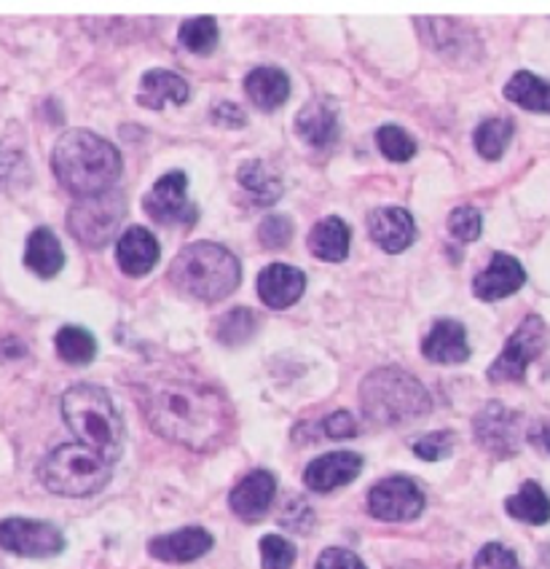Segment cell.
<instances>
[{"mask_svg": "<svg viewBox=\"0 0 550 569\" xmlns=\"http://www.w3.org/2000/svg\"><path fill=\"white\" fill-rule=\"evenodd\" d=\"M132 390L153 432L191 451L218 449L234 427L229 398L191 368L151 366L134 379Z\"/></svg>", "mask_w": 550, "mask_h": 569, "instance_id": "1", "label": "cell"}, {"mask_svg": "<svg viewBox=\"0 0 550 569\" xmlns=\"http://www.w3.org/2000/svg\"><path fill=\"white\" fill-rule=\"evenodd\" d=\"M119 148L89 129H68L51 151V170L68 193L87 199L116 189L121 178Z\"/></svg>", "mask_w": 550, "mask_h": 569, "instance_id": "2", "label": "cell"}, {"mask_svg": "<svg viewBox=\"0 0 550 569\" xmlns=\"http://www.w3.org/2000/svg\"><path fill=\"white\" fill-rule=\"evenodd\" d=\"M62 417L81 446L108 459L110 465L124 451V422L102 387L76 385L62 396Z\"/></svg>", "mask_w": 550, "mask_h": 569, "instance_id": "3", "label": "cell"}, {"mask_svg": "<svg viewBox=\"0 0 550 569\" xmlns=\"http://www.w3.org/2000/svg\"><path fill=\"white\" fill-rule=\"evenodd\" d=\"M242 280L237 256L218 242H191L170 267V282L180 293L204 303L223 301Z\"/></svg>", "mask_w": 550, "mask_h": 569, "instance_id": "4", "label": "cell"}, {"mask_svg": "<svg viewBox=\"0 0 550 569\" xmlns=\"http://www.w3.org/2000/svg\"><path fill=\"white\" fill-rule=\"evenodd\" d=\"M360 406L371 422L394 427L430 413L432 398L413 373L387 366L360 381Z\"/></svg>", "mask_w": 550, "mask_h": 569, "instance_id": "5", "label": "cell"}, {"mask_svg": "<svg viewBox=\"0 0 550 569\" xmlns=\"http://www.w3.org/2000/svg\"><path fill=\"white\" fill-rule=\"evenodd\" d=\"M113 465L81 443H62L43 459L38 478L62 497H89L108 487Z\"/></svg>", "mask_w": 550, "mask_h": 569, "instance_id": "6", "label": "cell"}, {"mask_svg": "<svg viewBox=\"0 0 550 569\" xmlns=\"http://www.w3.org/2000/svg\"><path fill=\"white\" fill-rule=\"evenodd\" d=\"M127 216V197L119 189H110L97 197L76 199L68 212V231L83 248L102 250L119 237Z\"/></svg>", "mask_w": 550, "mask_h": 569, "instance_id": "7", "label": "cell"}, {"mask_svg": "<svg viewBox=\"0 0 550 569\" xmlns=\"http://www.w3.org/2000/svg\"><path fill=\"white\" fill-rule=\"evenodd\" d=\"M548 347V328L542 322V317L529 315L527 320L516 328V333L510 336L508 345L500 352V358L494 360L489 368V381L502 385V381H521L527 377V368L546 352Z\"/></svg>", "mask_w": 550, "mask_h": 569, "instance_id": "8", "label": "cell"}, {"mask_svg": "<svg viewBox=\"0 0 550 569\" xmlns=\"http://www.w3.org/2000/svg\"><path fill=\"white\" fill-rule=\"evenodd\" d=\"M0 548L28 559H49L64 551V535L54 523L36 519L0 521Z\"/></svg>", "mask_w": 550, "mask_h": 569, "instance_id": "9", "label": "cell"}, {"mask_svg": "<svg viewBox=\"0 0 550 569\" xmlns=\"http://www.w3.org/2000/svg\"><path fill=\"white\" fill-rule=\"evenodd\" d=\"M424 491L406 476H392L368 491V510L379 521H413L424 510Z\"/></svg>", "mask_w": 550, "mask_h": 569, "instance_id": "10", "label": "cell"}, {"mask_svg": "<svg viewBox=\"0 0 550 569\" xmlns=\"http://www.w3.org/2000/svg\"><path fill=\"white\" fill-rule=\"evenodd\" d=\"M142 207L161 226H189L197 221V207L189 202V178L180 170L161 174L153 189L142 199Z\"/></svg>", "mask_w": 550, "mask_h": 569, "instance_id": "11", "label": "cell"}, {"mask_svg": "<svg viewBox=\"0 0 550 569\" xmlns=\"http://www.w3.org/2000/svg\"><path fill=\"white\" fill-rule=\"evenodd\" d=\"M476 441L494 457H513L521 446V413L504 409L502 403H489L472 422Z\"/></svg>", "mask_w": 550, "mask_h": 569, "instance_id": "12", "label": "cell"}, {"mask_svg": "<svg viewBox=\"0 0 550 569\" xmlns=\"http://www.w3.org/2000/svg\"><path fill=\"white\" fill-rule=\"evenodd\" d=\"M368 234L384 253H403L417 239V223L403 207H379L368 216Z\"/></svg>", "mask_w": 550, "mask_h": 569, "instance_id": "13", "label": "cell"}, {"mask_svg": "<svg viewBox=\"0 0 550 569\" xmlns=\"http://www.w3.org/2000/svg\"><path fill=\"white\" fill-rule=\"evenodd\" d=\"M362 470V457L354 451H330V455L317 457L307 470H303V483L312 491L328 495V491L347 487Z\"/></svg>", "mask_w": 550, "mask_h": 569, "instance_id": "14", "label": "cell"}, {"mask_svg": "<svg viewBox=\"0 0 550 569\" xmlns=\"http://www.w3.org/2000/svg\"><path fill=\"white\" fill-rule=\"evenodd\" d=\"M277 495V478L269 470H252L231 489L229 506L242 521H261Z\"/></svg>", "mask_w": 550, "mask_h": 569, "instance_id": "15", "label": "cell"}, {"mask_svg": "<svg viewBox=\"0 0 550 569\" xmlns=\"http://www.w3.org/2000/svg\"><path fill=\"white\" fill-rule=\"evenodd\" d=\"M523 282H527V271L521 263L508 253H494L489 267L472 280V293L481 301H500L521 290Z\"/></svg>", "mask_w": 550, "mask_h": 569, "instance_id": "16", "label": "cell"}, {"mask_svg": "<svg viewBox=\"0 0 550 569\" xmlns=\"http://www.w3.org/2000/svg\"><path fill=\"white\" fill-rule=\"evenodd\" d=\"M212 535L202 527H186L178 529V532L161 535V538H153L148 551H151L153 559L170 561V565H189V561L202 559L204 553H210L212 548Z\"/></svg>", "mask_w": 550, "mask_h": 569, "instance_id": "17", "label": "cell"}, {"mask_svg": "<svg viewBox=\"0 0 550 569\" xmlns=\"http://www.w3.org/2000/svg\"><path fill=\"white\" fill-rule=\"evenodd\" d=\"M307 290V277L301 269L288 263H269L258 274V296L269 309H288L301 299Z\"/></svg>", "mask_w": 550, "mask_h": 569, "instance_id": "18", "label": "cell"}, {"mask_svg": "<svg viewBox=\"0 0 550 569\" xmlns=\"http://www.w3.org/2000/svg\"><path fill=\"white\" fill-rule=\"evenodd\" d=\"M159 253L157 237L142 226H129L116 244V261L129 277H146L159 263Z\"/></svg>", "mask_w": 550, "mask_h": 569, "instance_id": "19", "label": "cell"}, {"mask_svg": "<svg viewBox=\"0 0 550 569\" xmlns=\"http://www.w3.org/2000/svg\"><path fill=\"white\" fill-rule=\"evenodd\" d=\"M422 352L427 360L440 366H457L464 363L470 358V345H468V331H464L462 322L457 320H438L430 328V333L424 336Z\"/></svg>", "mask_w": 550, "mask_h": 569, "instance_id": "20", "label": "cell"}, {"mask_svg": "<svg viewBox=\"0 0 550 569\" xmlns=\"http://www.w3.org/2000/svg\"><path fill=\"white\" fill-rule=\"evenodd\" d=\"M296 132L314 148H328L339 138V113L328 100H309L296 116Z\"/></svg>", "mask_w": 550, "mask_h": 569, "instance_id": "21", "label": "cell"}, {"mask_svg": "<svg viewBox=\"0 0 550 569\" xmlns=\"http://www.w3.org/2000/svg\"><path fill=\"white\" fill-rule=\"evenodd\" d=\"M138 102L142 108H151V111H161L167 102L183 106V102H189V83L172 70H148L140 81Z\"/></svg>", "mask_w": 550, "mask_h": 569, "instance_id": "22", "label": "cell"}, {"mask_svg": "<svg viewBox=\"0 0 550 569\" xmlns=\"http://www.w3.org/2000/svg\"><path fill=\"white\" fill-rule=\"evenodd\" d=\"M244 92H248L252 106L261 108V111H277L288 102L290 79L280 68H256L244 79Z\"/></svg>", "mask_w": 550, "mask_h": 569, "instance_id": "23", "label": "cell"}, {"mask_svg": "<svg viewBox=\"0 0 550 569\" xmlns=\"http://www.w3.org/2000/svg\"><path fill=\"white\" fill-rule=\"evenodd\" d=\"M24 267L36 271L41 280H51L54 274H60L64 267V253L60 239L47 226L36 229L28 239V248H24Z\"/></svg>", "mask_w": 550, "mask_h": 569, "instance_id": "24", "label": "cell"}, {"mask_svg": "<svg viewBox=\"0 0 550 569\" xmlns=\"http://www.w3.org/2000/svg\"><path fill=\"white\" fill-rule=\"evenodd\" d=\"M349 242H352V234H349V226L339 216H330L326 221L317 223L307 239L309 253L326 263L344 261L349 253Z\"/></svg>", "mask_w": 550, "mask_h": 569, "instance_id": "25", "label": "cell"}, {"mask_svg": "<svg viewBox=\"0 0 550 569\" xmlns=\"http://www.w3.org/2000/svg\"><path fill=\"white\" fill-rule=\"evenodd\" d=\"M237 178L244 193L252 199V204L271 207L282 197V178L271 170L267 161H244V164L239 167Z\"/></svg>", "mask_w": 550, "mask_h": 569, "instance_id": "26", "label": "cell"}, {"mask_svg": "<svg viewBox=\"0 0 550 569\" xmlns=\"http://www.w3.org/2000/svg\"><path fill=\"white\" fill-rule=\"evenodd\" d=\"M504 97L516 106L523 108V111L534 113H550V81L540 79V76L529 73V70H521L504 87Z\"/></svg>", "mask_w": 550, "mask_h": 569, "instance_id": "27", "label": "cell"}, {"mask_svg": "<svg viewBox=\"0 0 550 569\" xmlns=\"http://www.w3.org/2000/svg\"><path fill=\"white\" fill-rule=\"evenodd\" d=\"M504 510H508L513 519H519L523 523L542 527V523L550 521V497L542 491L540 483L527 481L519 489V495H513L504 500Z\"/></svg>", "mask_w": 550, "mask_h": 569, "instance_id": "28", "label": "cell"}, {"mask_svg": "<svg viewBox=\"0 0 550 569\" xmlns=\"http://www.w3.org/2000/svg\"><path fill=\"white\" fill-rule=\"evenodd\" d=\"M513 121L510 119H502V116H497V119H487L483 124H478L476 134H472V142H476V151L481 153L487 161H497L502 159V153L508 151L510 140H513Z\"/></svg>", "mask_w": 550, "mask_h": 569, "instance_id": "29", "label": "cell"}, {"mask_svg": "<svg viewBox=\"0 0 550 569\" xmlns=\"http://www.w3.org/2000/svg\"><path fill=\"white\" fill-rule=\"evenodd\" d=\"M261 328V315L252 312V309H231L229 315H223L216 326V336L220 345L226 347H242L248 345L252 336Z\"/></svg>", "mask_w": 550, "mask_h": 569, "instance_id": "30", "label": "cell"}, {"mask_svg": "<svg viewBox=\"0 0 550 569\" xmlns=\"http://www.w3.org/2000/svg\"><path fill=\"white\" fill-rule=\"evenodd\" d=\"M57 352L64 363L70 366H89L97 355V341L87 328L79 326H64L57 333Z\"/></svg>", "mask_w": 550, "mask_h": 569, "instance_id": "31", "label": "cell"}, {"mask_svg": "<svg viewBox=\"0 0 550 569\" xmlns=\"http://www.w3.org/2000/svg\"><path fill=\"white\" fill-rule=\"evenodd\" d=\"M180 43L193 54H210L218 47V22L212 17H193L180 24Z\"/></svg>", "mask_w": 550, "mask_h": 569, "instance_id": "32", "label": "cell"}, {"mask_svg": "<svg viewBox=\"0 0 550 569\" xmlns=\"http://www.w3.org/2000/svg\"><path fill=\"white\" fill-rule=\"evenodd\" d=\"M377 146L390 161H409L417 153V140L406 129L394 124H384L377 129Z\"/></svg>", "mask_w": 550, "mask_h": 569, "instance_id": "33", "label": "cell"}, {"mask_svg": "<svg viewBox=\"0 0 550 569\" xmlns=\"http://www.w3.org/2000/svg\"><path fill=\"white\" fill-rule=\"evenodd\" d=\"M261 565L263 569H290L296 565V546L282 535H267L261 540Z\"/></svg>", "mask_w": 550, "mask_h": 569, "instance_id": "34", "label": "cell"}, {"mask_svg": "<svg viewBox=\"0 0 550 569\" xmlns=\"http://www.w3.org/2000/svg\"><path fill=\"white\" fill-rule=\"evenodd\" d=\"M449 231L459 242H476L483 231V218L476 207H457L449 216Z\"/></svg>", "mask_w": 550, "mask_h": 569, "instance_id": "35", "label": "cell"}, {"mask_svg": "<svg viewBox=\"0 0 550 569\" xmlns=\"http://www.w3.org/2000/svg\"><path fill=\"white\" fill-rule=\"evenodd\" d=\"M258 239H261L263 248L269 250H282L288 248L290 239H293V221L284 216H267L258 226Z\"/></svg>", "mask_w": 550, "mask_h": 569, "instance_id": "36", "label": "cell"}, {"mask_svg": "<svg viewBox=\"0 0 550 569\" xmlns=\"http://www.w3.org/2000/svg\"><path fill=\"white\" fill-rule=\"evenodd\" d=\"M451 449H454V436L443 430L430 432V436L419 438V441L413 443V455L424 459V462H440V459L451 455Z\"/></svg>", "mask_w": 550, "mask_h": 569, "instance_id": "37", "label": "cell"}, {"mask_svg": "<svg viewBox=\"0 0 550 569\" xmlns=\"http://www.w3.org/2000/svg\"><path fill=\"white\" fill-rule=\"evenodd\" d=\"M472 569H521V561L510 548L500 546V542H489L478 551Z\"/></svg>", "mask_w": 550, "mask_h": 569, "instance_id": "38", "label": "cell"}, {"mask_svg": "<svg viewBox=\"0 0 550 569\" xmlns=\"http://www.w3.org/2000/svg\"><path fill=\"white\" fill-rule=\"evenodd\" d=\"M320 430L330 441H349V438L358 436V422H354V417L349 411H336L322 419Z\"/></svg>", "mask_w": 550, "mask_h": 569, "instance_id": "39", "label": "cell"}, {"mask_svg": "<svg viewBox=\"0 0 550 569\" xmlns=\"http://www.w3.org/2000/svg\"><path fill=\"white\" fill-rule=\"evenodd\" d=\"M314 569H368L360 561L358 553L347 551V548H326L317 559Z\"/></svg>", "mask_w": 550, "mask_h": 569, "instance_id": "40", "label": "cell"}, {"mask_svg": "<svg viewBox=\"0 0 550 569\" xmlns=\"http://www.w3.org/2000/svg\"><path fill=\"white\" fill-rule=\"evenodd\" d=\"M212 121L220 127H234V129H242L244 121H248V116H244V111L239 106H234V102L223 100L218 102L216 111H212Z\"/></svg>", "mask_w": 550, "mask_h": 569, "instance_id": "41", "label": "cell"}, {"mask_svg": "<svg viewBox=\"0 0 550 569\" xmlns=\"http://www.w3.org/2000/svg\"><path fill=\"white\" fill-rule=\"evenodd\" d=\"M529 441L534 446H540L542 451H548L550 455V425H537L532 432H529Z\"/></svg>", "mask_w": 550, "mask_h": 569, "instance_id": "42", "label": "cell"}]
</instances>
